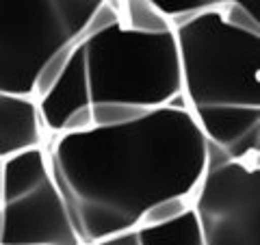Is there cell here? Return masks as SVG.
Listing matches in <instances>:
<instances>
[{"label":"cell","mask_w":260,"mask_h":245,"mask_svg":"<svg viewBox=\"0 0 260 245\" xmlns=\"http://www.w3.org/2000/svg\"><path fill=\"white\" fill-rule=\"evenodd\" d=\"M42 148L83 245L133 230L154 202L191 195L206 169V137L182 96L133 124L52 133Z\"/></svg>","instance_id":"cell-1"},{"label":"cell","mask_w":260,"mask_h":245,"mask_svg":"<svg viewBox=\"0 0 260 245\" xmlns=\"http://www.w3.org/2000/svg\"><path fill=\"white\" fill-rule=\"evenodd\" d=\"M219 11V15L223 18L225 24L239 28V30H247V33H260V20H256L247 9H243L241 5H234V3H223L215 7Z\"/></svg>","instance_id":"cell-14"},{"label":"cell","mask_w":260,"mask_h":245,"mask_svg":"<svg viewBox=\"0 0 260 245\" xmlns=\"http://www.w3.org/2000/svg\"><path fill=\"white\" fill-rule=\"evenodd\" d=\"M0 187H3V161H0Z\"/></svg>","instance_id":"cell-18"},{"label":"cell","mask_w":260,"mask_h":245,"mask_svg":"<svg viewBox=\"0 0 260 245\" xmlns=\"http://www.w3.org/2000/svg\"><path fill=\"white\" fill-rule=\"evenodd\" d=\"M191 208V195H176V198H165L154 202L152 206L143 210V215L139 217L137 226H158V224H167L172 219L180 217L182 213ZM135 226V228H137Z\"/></svg>","instance_id":"cell-13"},{"label":"cell","mask_w":260,"mask_h":245,"mask_svg":"<svg viewBox=\"0 0 260 245\" xmlns=\"http://www.w3.org/2000/svg\"><path fill=\"white\" fill-rule=\"evenodd\" d=\"M93 245H139V239H137V232L133 228V230H124V232L104 236V239L95 241Z\"/></svg>","instance_id":"cell-16"},{"label":"cell","mask_w":260,"mask_h":245,"mask_svg":"<svg viewBox=\"0 0 260 245\" xmlns=\"http://www.w3.org/2000/svg\"><path fill=\"white\" fill-rule=\"evenodd\" d=\"M180 96L174 30L141 35L117 20L95 35H83L59 83L39 102V115L48 137L59 133L63 117L78 107L130 102L158 109Z\"/></svg>","instance_id":"cell-3"},{"label":"cell","mask_w":260,"mask_h":245,"mask_svg":"<svg viewBox=\"0 0 260 245\" xmlns=\"http://www.w3.org/2000/svg\"><path fill=\"white\" fill-rule=\"evenodd\" d=\"M104 0H0V91L28 96L39 68Z\"/></svg>","instance_id":"cell-4"},{"label":"cell","mask_w":260,"mask_h":245,"mask_svg":"<svg viewBox=\"0 0 260 245\" xmlns=\"http://www.w3.org/2000/svg\"><path fill=\"white\" fill-rule=\"evenodd\" d=\"M117 9L119 24L141 35H162L172 33L169 18L162 15L150 0H113Z\"/></svg>","instance_id":"cell-9"},{"label":"cell","mask_w":260,"mask_h":245,"mask_svg":"<svg viewBox=\"0 0 260 245\" xmlns=\"http://www.w3.org/2000/svg\"><path fill=\"white\" fill-rule=\"evenodd\" d=\"M91 128H93L91 107L87 104V107H78L74 111H70L68 115L63 117L59 133H65V135H70V133H87V130H91Z\"/></svg>","instance_id":"cell-15"},{"label":"cell","mask_w":260,"mask_h":245,"mask_svg":"<svg viewBox=\"0 0 260 245\" xmlns=\"http://www.w3.org/2000/svg\"><path fill=\"white\" fill-rule=\"evenodd\" d=\"M83 35H85L83 30H78L76 35H72L68 42L56 48V50L48 56V61L42 65V68H39L35 80H32V87H30V98L37 104L52 91L56 83H59V78L65 72V68H68V63L72 59V54H74L76 46L80 44V39H83Z\"/></svg>","instance_id":"cell-10"},{"label":"cell","mask_w":260,"mask_h":245,"mask_svg":"<svg viewBox=\"0 0 260 245\" xmlns=\"http://www.w3.org/2000/svg\"><path fill=\"white\" fill-rule=\"evenodd\" d=\"M89 107H91L93 128H113V126L133 124V121L145 117L152 111L148 107L130 102H93Z\"/></svg>","instance_id":"cell-11"},{"label":"cell","mask_w":260,"mask_h":245,"mask_svg":"<svg viewBox=\"0 0 260 245\" xmlns=\"http://www.w3.org/2000/svg\"><path fill=\"white\" fill-rule=\"evenodd\" d=\"M135 232L137 239H139V245H204L193 208H189L186 213L167 224L137 226Z\"/></svg>","instance_id":"cell-8"},{"label":"cell","mask_w":260,"mask_h":245,"mask_svg":"<svg viewBox=\"0 0 260 245\" xmlns=\"http://www.w3.org/2000/svg\"><path fill=\"white\" fill-rule=\"evenodd\" d=\"M3 232H5V217H3V210H0V243H3Z\"/></svg>","instance_id":"cell-17"},{"label":"cell","mask_w":260,"mask_h":245,"mask_svg":"<svg viewBox=\"0 0 260 245\" xmlns=\"http://www.w3.org/2000/svg\"><path fill=\"white\" fill-rule=\"evenodd\" d=\"M180 94L208 143L230 159L260 152V33L225 24L217 9L169 18Z\"/></svg>","instance_id":"cell-2"},{"label":"cell","mask_w":260,"mask_h":245,"mask_svg":"<svg viewBox=\"0 0 260 245\" xmlns=\"http://www.w3.org/2000/svg\"><path fill=\"white\" fill-rule=\"evenodd\" d=\"M44 139L39 104L28 96L0 91V161L30 148H42Z\"/></svg>","instance_id":"cell-7"},{"label":"cell","mask_w":260,"mask_h":245,"mask_svg":"<svg viewBox=\"0 0 260 245\" xmlns=\"http://www.w3.org/2000/svg\"><path fill=\"white\" fill-rule=\"evenodd\" d=\"M191 208L204 245H260V152L230 159L206 141V169Z\"/></svg>","instance_id":"cell-5"},{"label":"cell","mask_w":260,"mask_h":245,"mask_svg":"<svg viewBox=\"0 0 260 245\" xmlns=\"http://www.w3.org/2000/svg\"><path fill=\"white\" fill-rule=\"evenodd\" d=\"M0 245H83L50 176L44 148H30L3 161Z\"/></svg>","instance_id":"cell-6"},{"label":"cell","mask_w":260,"mask_h":245,"mask_svg":"<svg viewBox=\"0 0 260 245\" xmlns=\"http://www.w3.org/2000/svg\"><path fill=\"white\" fill-rule=\"evenodd\" d=\"M150 3L162 15H167V18L182 15V13H193V11L215 9V7L223 3H234V5H241L243 9H247L256 20H260V0H150Z\"/></svg>","instance_id":"cell-12"}]
</instances>
